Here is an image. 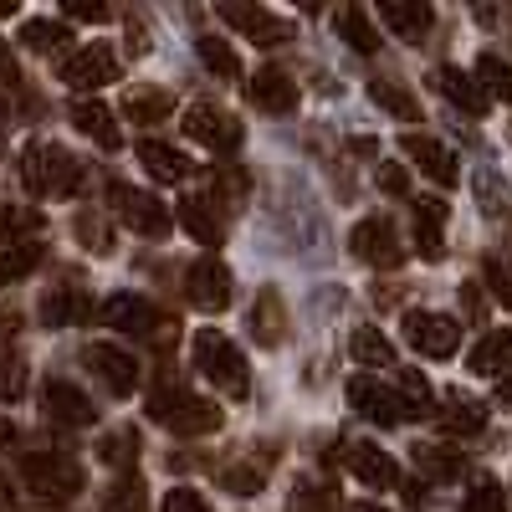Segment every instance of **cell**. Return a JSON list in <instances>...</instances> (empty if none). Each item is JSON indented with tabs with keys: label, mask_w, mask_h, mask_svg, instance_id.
Instances as JSON below:
<instances>
[{
	"label": "cell",
	"mask_w": 512,
	"mask_h": 512,
	"mask_svg": "<svg viewBox=\"0 0 512 512\" xmlns=\"http://www.w3.org/2000/svg\"><path fill=\"white\" fill-rule=\"evenodd\" d=\"M190 349H195V369L216 384V390H226V395H236V400L251 390V369H246L241 349L231 344L221 328H200Z\"/></svg>",
	"instance_id": "obj_1"
},
{
	"label": "cell",
	"mask_w": 512,
	"mask_h": 512,
	"mask_svg": "<svg viewBox=\"0 0 512 512\" xmlns=\"http://www.w3.org/2000/svg\"><path fill=\"white\" fill-rule=\"evenodd\" d=\"M21 477L31 487L36 502H47V507H67L77 492H82V466L62 451H31L21 461Z\"/></svg>",
	"instance_id": "obj_2"
},
{
	"label": "cell",
	"mask_w": 512,
	"mask_h": 512,
	"mask_svg": "<svg viewBox=\"0 0 512 512\" xmlns=\"http://www.w3.org/2000/svg\"><path fill=\"white\" fill-rule=\"evenodd\" d=\"M21 180L31 195H72L82 185V159H72L62 144H31L21 159Z\"/></svg>",
	"instance_id": "obj_3"
},
{
	"label": "cell",
	"mask_w": 512,
	"mask_h": 512,
	"mask_svg": "<svg viewBox=\"0 0 512 512\" xmlns=\"http://www.w3.org/2000/svg\"><path fill=\"white\" fill-rule=\"evenodd\" d=\"M149 420L169 425L175 436H210L221 431V405H210L205 395H190V390H159L149 400Z\"/></svg>",
	"instance_id": "obj_4"
},
{
	"label": "cell",
	"mask_w": 512,
	"mask_h": 512,
	"mask_svg": "<svg viewBox=\"0 0 512 512\" xmlns=\"http://www.w3.org/2000/svg\"><path fill=\"white\" fill-rule=\"evenodd\" d=\"M108 195H113V216H118L128 231H139V236H164V231H169V210H164V200H154L149 190H134V185L113 180Z\"/></svg>",
	"instance_id": "obj_5"
},
{
	"label": "cell",
	"mask_w": 512,
	"mask_h": 512,
	"mask_svg": "<svg viewBox=\"0 0 512 512\" xmlns=\"http://www.w3.org/2000/svg\"><path fill=\"white\" fill-rule=\"evenodd\" d=\"M405 338L415 354H431V359H451L456 344H461V323L446 318V313H425V308H410L405 313Z\"/></svg>",
	"instance_id": "obj_6"
},
{
	"label": "cell",
	"mask_w": 512,
	"mask_h": 512,
	"mask_svg": "<svg viewBox=\"0 0 512 512\" xmlns=\"http://www.w3.org/2000/svg\"><path fill=\"white\" fill-rule=\"evenodd\" d=\"M180 123H185V134H190L195 144H205L210 154H231V149H241V123H236L226 108L190 103Z\"/></svg>",
	"instance_id": "obj_7"
},
{
	"label": "cell",
	"mask_w": 512,
	"mask_h": 512,
	"mask_svg": "<svg viewBox=\"0 0 512 512\" xmlns=\"http://www.w3.org/2000/svg\"><path fill=\"white\" fill-rule=\"evenodd\" d=\"M349 246H354V256H359L364 267H400L405 262V241H400V231L384 221V216L359 221L354 236H349Z\"/></svg>",
	"instance_id": "obj_8"
},
{
	"label": "cell",
	"mask_w": 512,
	"mask_h": 512,
	"mask_svg": "<svg viewBox=\"0 0 512 512\" xmlns=\"http://www.w3.org/2000/svg\"><path fill=\"white\" fill-rule=\"evenodd\" d=\"M349 405H354L359 415H369L374 425H400V420H410V405L390 390V384H379L374 374H354V379H349Z\"/></svg>",
	"instance_id": "obj_9"
},
{
	"label": "cell",
	"mask_w": 512,
	"mask_h": 512,
	"mask_svg": "<svg viewBox=\"0 0 512 512\" xmlns=\"http://www.w3.org/2000/svg\"><path fill=\"white\" fill-rule=\"evenodd\" d=\"M185 292H190V303L200 313H226L231 308V267L221 262V256H200V262L190 267Z\"/></svg>",
	"instance_id": "obj_10"
},
{
	"label": "cell",
	"mask_w": 512,
	"mask_h": 512,
	"mask_svg": "<svg viewBox=\"0 0 512 512\" xmlns=\"http://www.w3.org/2000/svg\"><path fill=\"white\" fill-rule=\"evenodd\" d=\"M103 323L118 328V333L144 338V333H164V323H175V318H164L149 297H139V292H118V297H108V303H103Z\"/></svg>",
	"instance_id": "obj_11"
},
{
	"label": "cell",
	"mask_w": 512,
	"mask_h": 512,
	"mask_svg": "<svg viewBox=\"0 0 512 512\" xmlns=\"http://www.w3.org/2000/svg\"><path fill=\"white\" fill-rule=\"evenodd\" d=\"M41 415H47L52 425H62V431H82V425H93L88 395H82L77 384H67V379H47V384H41Z\"/></svg>",
	"instance_id": "obj_12"
},
{
	"label": "cell",
	"mask_w": 512,
	"mask_h": 512,
	"mask_svg": "<svg viewBox=\"0 0 512 512\" xmlns=\"http://www.w3.org/2000/svg\"><path fill=\"white\" fill-rule=\"evenodd\" d=\"M246 98H251V108H256V113H267V118H287V113L297 108V82H292V72H282V67H262V72H251Z\"/></svg>",
	"instance_id": "obj_13"
},
{
	"label": "cell",
	"mask_w": 512,
	"mask_h": 512,
	"mask_svg": "<svg viewBox=\"0 0 512 512\" xmlns=\"http://www.w3.org/2000/svg\"><path fill=\"white\" fill-rule=\"evenodd\" d=\"M113 77H118V62H113L108 47H82V52H72V57L62 62V82H67V88H77V93L108 88Z\"/></svg>",
	"instance_id": "obj_14"
},
{
	"label": "cell",
	"mask_w": 512,
	"mask_h": 512,
	"mask_svg": "<svg viewBox=\"0 0 512 512\" xmlns=\"http://www.w3.org/2000/svg\"><path fill=\"white\" fill-rule=\"evenodd\" d=\"M88 369L108 384L113 395H134L139 390V364H134V354L118 349V344H88Z\"/></svg>",
	"instance_id": "obj_15"
},
{
	"label": "cell",
	"mask_w": 512,
	"mask_h": 512,
	"mask_svg": "<svg viewBox=\"0 0 512 512\" xmlns=\"http://www.w3.org/2000/svg\"><path fill=\"white\" fill-rule=\"evenodd\" d=\"M400 149H405V154H410V159H415V164H420V169H425V175H431L441 190L461 180V164H456V154H451L441 139H431V134H405V139H400Z\"/></svg>",
	"instance_id": "obj_16"
},
{
	"label": "cell",
	"mask_w": 512,
	"mask_h": 512,
	"mask_svg": "<svg viewBox=\"0 0 512 512\" xmlns=\"http://www.w3.org/2000/svg\"><path fill=\"white\" fill-rule=\"evenodd\" d=\"M221 16H226V26H236L241 36H251L256 47H282V41L292 36L287 21H277V16L262 11V6H221Z\"/></svg>",
	"instance_id": "obj_17"
},
{
	"label": "cell",
	"mask_w": 512,
	"mask_h": 512,
	"mask_svg": "<svg viewBox=\"0 0 512 512\" xmlns=\"http://www.w3.org/2000/svg\"><path fill=\"white\" fill-rule=\"evenodd\" d=\"M344 461H349V472H354L364 487H374V492H384V487H395V482H400V466L384 456L379 446H369V441H349Z\"/></svg>",
	"instance_id": "obj_18"
},
{
	"label": "cell",
	"mask_w": 512,
	"mask_h": 512,
	"mask_svg": "<svg viewBox=\"0 0 512 512\" xmlns=\"http://www.w3.org/2000/svg\"><path fill=\"white\" fill-rule=\"evenodd\" d=\"M415 205V241H420V256L425 262H441L446 256V246H441V226H446V200H436V195H415L410 200Z\"/></svg>",
	"instance_id": "obj_19"
},
{
	"label": "cell",
	"mask_w": 512,
	"mask_h": 512,
	"mask_svg": "<svg viewBox=\"0 0 512 512\" xmlns=\"http://www.w3.org/2000/svg\"><path fill=\"white\" fill-rule=\"evenodd\" d=\"M436 88H441L446 103L461 108L466 118H482V113L492 108V98L482 93V82H477L472 72H461V67H441V72H436Z\"/></svg>",
	"instance_id": "obj_20"
},
{
	"label": "cell",
	"mask_w": 512,
	"mask_h": 512,
	"mask_svg": "<svg viewBox=\"0 0 512 512\" xmlns=\"http://www.w3.org/2000/svg\"><path fill=\"white\" fill-rule=\"evenodd\" d=\"M287 318H282V297L272 292V287H262L256 292V303H251V318H246V328H251V344H262V349H277L282 344V328Z\"/></svg>",
	"instance_id": "obj_21"
},
{
	"label": "cell",
	"mask_w": 512,
	"mask_h": 512,
	"mask_svg": "<svg viewBox=\"0 0 512 512\" xmlns=\"http://www.w3.org/2000/svg\"><path fill=\"white\" fill-rule=\"evenodd\" d=\"M436 420H441V431H451V436H482L487 431V405L472 400V395H446Z\"/></svg>",
	"instance_id": "obj_22"
},
{
	"label": "cell",
	"mask_w": 512,
	"mask_h": 512,
	"mask_svg": "<svg viewBox=\"0 0 512 512\" xmlns=\"http://www.w3.org/2000/svg\"><path fill=\"white\" fill-rule=\"evenodd\" d=\"M88 318V297H82L72 282H57L41 292V323L47 328H67V323H82Z\"/></svg>",
	"instance_id": "obj_23"
},
{
	"label": "cell",
	"mask_w": 512,
	"mask_h": 512,
	"mask_svg": "<svg viewBox=\"0 0 512 512\" xmlns=\"http://www.w3.org/2000/svg\"><path fill=\"white\" fill-rule=\"evenodd\" d=\"M379 21L390 26L395 36H405V41H425V31H431V21H436V11H431V6H410V0H384V6H379Z\"/></svg>",
	"instance_id": "obj_24"
},
{
	"label": "cell",
	"mask_w": 512,
	"mask_h": 512,
	"mask_svg": "<svg viewBox=\"0 0 512 512\" xmlns=\"http://www.w3.org/2000/svg\"><path fill=\"white\" fill-rule=\"evenodd\" d=\"M72 123H77V134H88V139L103 144V149H118V144H123L113 113H108L103 103H93V98H77V103H72Z\"/></svg>",
	"instance_id": "obj_25"
},
{
	"label": "cell",
	"mask_w": 512,
	"mask_h": 512,
	"mask_svg": "<svg viewBox=\"0 0 512 512\" xmlns=\"http://www.w3.org/2000/svg\"><path fill=\"white\" fill-rule=\"evenodd\" d=\"M139 164L149 169V175H154L159 185H180V180L190 175V159H185L180 149L159 144V139H144V144H139Z\"/></svg>",
	"instance_id": "obj_26"
},
{
	"label": "cell",
	"mask_w": 512,
	"mask_h": 512,
	"mask_svg": "<svg viewBox=\"0 0 512 512\" xmlns=\"http://www.w3.org/2000/svg\"><path fill=\"white\" fill-rule=\"evenodd\" d=\"M180 226H185L195 241H205V246H216V241H221V231H226V221H221V210L210 205V195L180 200Z\"/></svg>",
	"instance_id": "obj_27"
},
{
	"label": "cell",
	"mask_w": 512,
	"mask_h": 512,
	"mask_svg": "<svg viewBox=\"0 0 512 512\" xmlns=\"http://www.w3.org/2000/svg\"><path fill=\"white\" fill-rule=\"evenodd\" d=\"M472 374H482V379H502V374H512V333H507V328L487 333L482 344L472 349Z\"/></svg>",
	"instance_id": "obj_28"
},
{
	"label": "cell",
	"mask_w": 512,
	"mask_h": 512,
	"mask_svg": "<svg viewBox=\"0 0 512 512\" xmlns=\"http://www.w3.org/2000/svg\"><path fill=\"white\" fill-rule=\"evenodd\" d=\"M369 98L390 113V118H420V103H415V93L405 88V82H395V77H369Z\"/></svg>",
	"instance_id": "obj_29"
},
{
	"label": "cell",
	"mask_w": 512,
	"mask_h": 512,
	"mask_svg": "<svg viewBox=\"0 0 512 512\" xmlns=\"http://www.w3.org/2000/svg\"><path fill=\"white\" fill-rule=\"evenodd\" d=\"M169 113H175V98L159 93V88H134L123 98V118L128 123H164Z\"/></svg>",
	"instance_id": "obj_30"
},
{
	"label": "cell",
	"mask_w": 512,
	"mask_h": 512,
	"mask_svg": "<svg viewBox=\"0 0 512 512\" xmlns=\"http://www.w3.org/2000/svg\"><path fill=\"white\" fill-rule=\"evenodd\" d=\"M333 26L344 31V41H349L354 52H374V47H379L374 21H369V11H364V6H338V11H333Z\"/></svg>",
	"instance_id": "obj_31"
},
{
	"label": "cell",
	"mask_w": 512,
	"mask_h": 512,
	"mask_svg": "<svg viewBox=\"0 0 512 512\" xmlns=\"http://www.w3.org/2000/svg\"><path fill=\"white\" fill-rule=\"evenodd\" d=\"M41 226V210H31V205H0V241L6 246H21V241H31Z\"/></svg>",
	"instance_id": "obj_32"
},
{
	"label": "cell",
	"mask_w": 512,
	"mask_h": 512,
	"mask_svg": "<svg viewBox=\"0 0 512 512\" xmlns=\"http://www.w3.org/2000/svg\"><path fill=\"white\" fill-rule=\"evenodd\" d=\"M415 466H420V477H431V482H456L461 451L456 446H415Z\"/></svg>",
	"instance_id": "obj_33"
},
{
	"label": "cell",
	"mask_w": 512,
	"mask_h": 512,
	"mask_svg": "<svg viewBox=\"0 0 512 512\" xmlns=\"http://www.w3.org/2000/svg\"><path fill=\"white\" fill-rule=\"evenodd\" d=\"M349 349H354V364H364V369H384V364H395V349H390V338H384L379 328H359Z\"/></svg>",
	"instance_id": "obj_34"
},
{
	"label": "cell",
	"mask_w": 512,
	"mask_h": 512,
	"mask_svg": "<svg viewBox=\"0 0 512 512\" xmlns=\"http://www.w3.org/2000/svg\"><path fill=\"white\" fill-rule=\"evenodd\" d=\"M477 82H482V93L492 98H502V103H512V62H502L497 52H482V62H477Z\"/></svg>",
	"instance_id": "obj_35"
},
{
	"label": "cell",
	"mask_w": 512,
	"mask_h": 512,
	"mask_svg": "<svg viewBox=\"0 0 512 512\" xmlns=\"http://www.w3.org/2000/svg\"><path fill=\"white\" fill-rule=\"evenodd\" d=\"M195 52H200V62L216 72V77H241V57L231 52V41H221V36H200V41H195Z\"/></svg>",
	"instance_id": "obj_36"
},
{
	"label": "cell",
	"mask_w": 512,
	"mask_h": 512,
	"mask_svg": "<svg viewBox=\"0 0 512 512\" xmlns=\"http://www.w3.org/2000/svg\"><path fill=\"white\" fill-rule=\"evenodd\" d=\"M67 36H72V31H67L62 21H26V26H21L26 52H62Z\"/></svg>",
	"instance_id": "obj_37"
},
{
	"label": "cell",
	"mask_w": 512,
	"mask_h": 512,
	"mask_svg": "<svg viewBox=\"0 0 512 512\" xmlns=\"http://www.w3.org/2000/svg\"><path fill=\"white\" fill-rule=\"evenodd\" d=\"M36 262H41V246H36V241L6 246V251H0V282H16V277H26Z\"/></svg>",
	"instance_id": "obj_38"
},
{
	"label": "cell",
	"mask_w": 512,
	"mask_h": 512,
	"mask_svg": "<svg viewBox=\"0 0 512 512\" xmlns=\"http://www.w3.org/2000/svg\"><path fill=\"white\" fill-rule=\"evenodd\" d=\"M405 405H410V415H425V400H431V379H425L420 369H400V390H395Z\"/></svg>",
	"instance_id": "obj_39"
},
{
	"label": "cell",
	"mask_w": 512,
	"mask_h": 512,
	"mask_svg": "<svg viewBox=\"0 0 512 512\" xmlns=\"http://www.w3.org/2000/svg\"><path fill=\"white\" fill-rule=\"evenodd\" d=\"M466 512H507V497L492 477H477L472 492H466Z\"/></svg>",
	"instance_id": "obj_40"
},
{
	"label": "cell",
	"mask_w": 512,
	"mask_h": 512,
	"mask_svg": "<svg viewBox=\"0 0 512 512\" xmlns=\"http://www.w3.org/2000/svg\"><path fill=\"white\" fill-rule=\"evenodd\" d=\"M262 477H267V466H251V461H241V466H226V487L236 492V497H251V492H262Z\"/></svg>",
	"instance_id": "obj_41"
},
{
	"label": "cell",
	"mask_w": 512,
	"mask_h": 512,
	"mask_svg": "<svg viewBox=\"0 0 512 512\" xmlns=\"http://www.w3.org/2000/svg\"><path fill=\"white\" fill-rule=\"evenodd\" d=\"M374 180H379V190H384V195H395V200H405V195H410V175H405V164H400V159H379Z\"/></svg>",
	"instance_id": "obj_42"
},
{
	"label": "cell",
	"mask_w": 512,
	"mask_h": 512,
	"mask_svg": "<svg viewBox=\"0 0 512 512\" xmlns=\"http://www.w3.org/2000/svg\"><path fill=\"white\" fill-rule=\"evenodd\" d=\"M103 512H149V502H144V487H139V482H118V487L108 492Z\"/></svg>",
	"instance_id": "obj_43"
},
{
	"label": "cell",
	"mask_w": 512,
	"mask_h": 512,
	"mask_svg": "<svg viewBox=\"0 0 512 512\" xmlns=\"http://www.w3.org/2000/svg\"><path fill=\"white\" fill-rule=\"evenodd\" d=\"M287 512H338V492L333 487H303Z\"/></svg>",
	"instance_id": "obj_44"
},
{
	"label": "cell",
	"mask_w": 512,
	"mask_h": 512,
	"mask_svg": "<svg viewBox=\"0 0 512 512\" xmlns=\"http://www.w3.org/2000/svg\"><path fill=\"white\" fill-rule=\"evenodd\" d=\"M98 456H103V461H113V466L134 461V456H139V436H134V431H113V436L98 446Z\"/></svg>",
	"instance_id": "obj_45"
},
{
	"label": "cell",
	"mask_w": 512,
	"mask_h": 512,
	"mask_svg": "<svg viewBox=\"0 0 512 512\" xmlns=\"http://www.w3.org/2000/svg\"><path fill=\"white\" fill-rule=\"evenodd\" d=\"M159 512H210V502H205L195 487H175V492H164Z\"/></svg>",
	"instance_id": "obj_46"
},
{
	"label": "cell",
	"mask_w": 512,
	"mask_h": 512,
	"mask_svg": "<svg viewBox=\"0 0 512 512\" xmlns=\"http://www.w3.org/2000/svg\"><path fill=\"white\" fill-rule=\"evenodd\" d=\"M21 384H26V364H21V359H0V395L16 400Z\"/></svg>",
	"instance_id": "obj_47"
},
{
	"label": "cell",
	"mask_w": 512,
	"mask_h": 512,
	"mask_svg": "<svg viewBox=\"0 0 512 512\" xmlns=\"http://www.w3.org/2000/svg\"><path fill=\"white\" fill-rule=\"evenodd\" d=\"M487 287H492V297H502V308H512V277L497 262H487Z\"/></svg>",
	"instance_id": "obj_48"
},
{
	"label": "cell",
	"mask_w": 512,
	"mask_h": 512,
	"mask_svg": "<svg viewBox=\"0 0 512 512\" xmlns=\"http://www.w3.org/2000/svg\"><path fill=\"white\" fill-rule=\"evenodd\" d=\"M62 16L67 21H108V6H82V0H67Z\"/></svg>",
	"instance_id": "obj_49"
},
{
	"label": "cell",
	"mask_w": 512,
	"mask_h": 512,
	"mask_svg": "<svg viewBox=\"0 0 512 512\" xmlns=\"http://www.w3.org/2000/svg\"><path fill=\"white\" fill-rule=\"evenodd\" d=\"M77 236H82V241L93 236V251H108V231H103L93 216H82V221H77Z\"/></svg>",
	"instance_id": "obj_50"
},
{
	"label": "cell",
	"mask_w": 512,
	"mask_h": 512,
	"mask_svg": "<svg viewBox=\"0 0 512 512\" xmlns=\"http://www.w3.org/2000/svg\"><path fill=\"white\" fill-rule=\"evenodd\" d=\"M497 400H502V405H512V374H502V379H497Z\"/></svg>",
	"instance_id": "obj_51"
},
{
	"label": "cell",
	"mask_w": 512,
	"mask_h": 512,
	"mask_svg": "<svg viewBox=\"0 0 512 512\" xmlns=\"http://www.w3.org/2000/svg\"><path fill=\"white\" fill-rule=\"evenodd\" d=\"M349 512H384V507H374V502H354Z\"/></svg>",
	"instance_id": "obj_52"
},
{
	"label": "cell",
	"mask_w": 512,
	"mask_h": 512,
	"mask_svg": "<svg viewBox=\"0 0 512 512\" xmlns=\"http://www.w3.org/2000/svg\"><path fill=\"white\" fill-rule=\"evenodd\" d=\"M0 72H11V57H6V41H0Z\"/></svg>",
	"instance_id": "obj_53"
},
{
	"label": "cell",
	"mask_w": 512,
	"mask_h": 512,
	"mask_svg": "<svg viewBox=\"0 0 512 512\" xmlns=\"http://www.w3.org/2000/svg\"><path fill=\"white\" fill-rule=\"evenodd\" d=\"M0 441H11V420H0Z\"/></svg>",
	"instance_id": "obj_54"
},
{
	"label": "cell",
	"mask_w": 512,
	"mask_h": 512,
	"mask_svg": "<svg viewBox=\"0 0 512 512\" xmlns=\"http://www.w3.org/2000/svg\"><path fill=\"white\" fill-rule=\"evenodd\" d=\"M0 123H6V118H0Z\"/></svg>",
	"instance_id": "obj_55"
}]
</instances>
